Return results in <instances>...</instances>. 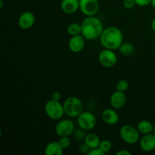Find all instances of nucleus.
<instances>
[{
  "label": "nucleus",
  "mask_w": 155,
  "mask_h": 155,
  "mask_svg": "<svg viewBox=\"0 0 155 155\" xmlns=\"http://www.w3.org/2000/svg\"><path fill=\"white\" fill-rule=\"evenodd\" d=\"M139 146L143 151L151 152L155 149V135L154 133L143 135L139 139Z\"/></svg>",
  "instance_id": "11"
},
{
  "label": "nucleus",
  "mask_w": 155,
  "mask_h": 155,
  "mask_svg": "<svg viewBox=\"0 0 155 155\" xmlns=\"http://www.w3.org/2000/svg\"><path fill=\"white\" fill-rule=\"evenodd\" d=\"M88 154L89 155H104L105 154H104V153L99 148H92V149H91Z\"/></svg>",
  "instance_id": "27"
},
{
  "label": "nucleus",
  "mask_w": 155,
  "mask_h": 155,
  "mask_svg": "<svg viewBox=\"0 0 155 155\" xmlns=\"http://www.w3.org/2000/svg\"><path fill=\"white\" fill-rule=\"evenodd\" d=\"M136 5V3L135 0H124V6L125 8L131 10L134 8Z\"/></svg>",
  "instance_id": "25"
},
{
  "label": "nucleus",
  "mask_w": 155,
  "mask_h": 155,
  "mask_svg": "<svg viewBox=\"0 0 155 155\" xmlns=\"http://www.w3.org/2000/svg\"><path fill=\"white\" fill-rule=\"evenodd\" d=\"M136 3V5L139 7H145L149 5H151V0H135Z\"/></svg>",
  "instance_id": "26"
},
{
  "label": "nucleus",
  "mask_w": 155,
  "mask_h": 155,
  "mask_svg": "<svg viewBox=\"0 0 155 155\" xmlns=\"http://www.w3.org/2000/svg\"><path fill=\"white\" fill-rule=\"evenodd\" d=\"M98 148H99L104 154H107V153H108L109 151L111 150L112 144L109 140L104 139V140H101V142H100Z\"/></svg>",
  "instance_id": "21"
},
{
  "label": "nucleus",
  "mask_w": 155,
  "mask_h": 155,
  "mask_svg": "<svg viewBox=\"0 0 155 155\" xmlns=\"http://www.w3.org/2000/svg\"><path fill=\"white\" fill-rule=\"evenodd\" d=\"M44 109L47 117L53 120H59L63 117L64 114H65L63 104H61L60 101L49 100L45 103Z\"/></svg>",
  "instance_id": "4"
},
{
  "label": "nucleus",
  "mask_w": 155,
  "mask_h": 155,
  "mask_svg": "<svg viewBox=\"0 0 155 155\" xmlns=\"http://www.w3.org/2000/svg\"><path fill=\"white\" fill-rule=\"evenodd\" d=\"M3 6V0H0V8H2Z\"/></svg>",
  "instance_id": "33"
},
{
  "label": "nucleus",
  "mask_w": 155,
  "mask_h": 155,
  "mask_svg": "<svg viewBox=\"0 0 155 155\" xmlns=\"http://www.w3.org/2000/svg\"><path fill=\"white\" fill-rule=\"evenodd\" d=\"M120 136L128 145H135L139 142L140 133L136 127L130 124H125L120 130Z\"/></svg>",
  "instance_id": "5"
},
{
  "label": "nucleus",
  "mask_w": 155,
  "mask_h": 155,
  "mask_svg": "<svg viewBox=\"0 0 155 155\" xmlns=\"http://www.w3.org/2000/svg\"><path fill=\"white\" fill-rule=\"evenodd\" d=\"M61 8L67 15H71L80 9V0H62Z\"/></svg>",
  "instance_id": "15"
},
{
  "label": "nucleus",
  "mask_w": 155,
  "mask_h": 155,
  "mask_svg": "<svg viewBox=\"0 0 155 155\" xmlns=\"http://www.w3.org/2000/svg\"><path fill=\"white\" fill-rule=\"evenodd\" d=\"M45 155H63L64 149L59 144L58 141V142H50L46 145L45 148Z\"/></svg>",
  "instance_id": "16"
},
{
  "label": "nucleus",
  "mask_w": 155,
  "mask_h": 155,
  "mask_svg": "<svg viewBox=\"0 0 155 155\" xmlns=\"http://www.w3.org/2000/svg\"><path fill=\"white\" fill-rule=\"evenodd\" d=\"M151 5L152 6V7L154 8H155V0H151Z\"/></svg>",
  "instance_id": "32"
},
{
  "label": "nucleus",
  "mask_w": 155,
  "mask_h": 155,
  "mask_svg": "<svg viewBox=\"0 0 155 155\" xmlns=\"http://www.w3.org/2000/svg\"><path fill=\"white\" fill-rule=\"evenodd\" d=\"M151 30H152L153 31L155 32V18L152 20V21H151Z\"/></svg>",
  "instance_id": "31"
},
{
  "label": "nucleus",
  "mask_w": 155,
  "mask_h": 155,
  "mask_svg": "<svg viewBox=\"0 0 155 155\" xmlns=\"http://www.w3.org/2000/svg\"><path fill=\"white\" fill-rule=\"evenodd\" d=\"M80 10L86 16H95L99 10L98 0H80Z\"/></svg>",
  "instance_id": "9"
},
{
  "label": "nucleus",
  "mask_w": 155,
  "mask_h": 155,
  "mask_svg": "<svg viewBox=\"0 0 155 155\" xmlns=\"http://www.w3.org/2000/svg\"><path fill=\"white\" fill-rule=\"evenodd\" d=\"M117 90L125 92L129 89V83L126 80H120L116 84Z\"/></svg>",
  "instance_id": "22"
},
{
  "label": "nucleus",
  "mask_w": 155,
  "mask_h": 155,
  "mask_svg": "<svg viewBox=\"0 0 155 155\" xmlns=\"http://www.w3.org/2000/svg\"><path fill=\"white\" fill-rule=\"evenodd\" d=\"M77 118L79 127L86 131L93 130L97 125V119L95 114L89 111H83Z\"/></svg>",
  "instance_id": "6"
},
{
  "label": "nucleus",
  "mask_w": 155,
  "mask_h": 155,
  "mask_svg": "<svg viewBox=\"0 0 155 155\" xmlns=\"http://www.w3.org/2000/svg\"><path fill=\"white\" fill-rule=\"evenodd\" d=\"M153 133H154V135H155V124L154 125V131H153Z\"/></svg>",
  "instance_id": "34"
},
{
  "label": "nucleus",
  "mask_w": 155,
  "mask_h": 155,
  "mask_svg": "<svg viewBox=\"0 0 155 155\" xmlns=\"http://www.w3.org/2000/svg\"><path fill=\"white\" fill-rule=\"evenodd\" d=\"M67 32L71 36H77L82 34V26L77 23H72L69 24L67 28Z\"/></svg>",
  "instance_id": "20"
},
{
  "label": "nucleus",
  "mask_w": 155,
  "mask_h": 155,
  "mask_svg": "<svg viewBox=\"0 0 155 155\" xmlns=\"http://www.w3.org/2000/svg\"><path fill=\"white\" fill-rule=\"evenodd\" d=\"M63 106L65 114L69 117H77L83 111V102L80 98L75 96H70L66 98Z\"/></svg>",
  "instance_id": "3"
},
{
  "label": "nucleus",
  "mask_w": 155,
  "mask_h": 155,
  "mask_svg": "<svg viewBox=\"0 0 155 155\" xmlns=\"http://www.w3.org/2000/svg\"><path fill=\"white\" fill-rule=\"evenodd\" d=\"M117 155H131V153L126 149L120 150L117 152Z\"/></svg>",
  "instance_id": "30"
},
{
  "label": "nucleus",
  "mask_w": 155,
  "mask_h": 155,
  "mask_svg": "<svg viewBox=\"0 0 155 155\" xmlns=\"http://www.w3.org/2000/svg\"><path fill=\"white\" fill-rule=\"evenodd\" d=\"M100 42L104 48L111 50L119 49L124 41L123 33L118 27L110 26L104 29L101 36Z\"/></svg>",
  "instance_id": "1"
},
{
  "label": "nucleus",
  "mask_w": 155,
  "mask_h": 155,
  "mask_svg": "<svg viewBox=\"0 0 155 155\" xmlns=\"http://www.w3.org/2000/svg\"><path fill=\"white\" fill-rule=\"evenodd\" d=\"M86 39L82 34L71 36L68 42L69 49L74 53H79L83 50L85 47Z\"/></svg>",
  "instance_id": "12"
},
{
  "label": "nucleus",
  "mask_w": 155,
  "mask_h": 155,
  "mask_svg": "<svg viewBox=\"0 0 155 155\" xmlns=\"http://www.w3.org/2000/svg\"><path fill=\"white\" fill-rule=\"evenodd\" d=\"M98 61L100 64L106 68L114 67L117 62V56L114 50L104 48L98 54Z\"/></svg>",
  "instance_id": "7"
},
{
  "label": "nucleus",
  "mask_w": 155,
  "mask_h": 155,
  "mask_svg": "<svg viewBox=\"0 0 155 155\" xmlns=\"http://www.w3.org/2000/svg\"><path fill=\"white\" fill-rule=\"evenodd\" d=\"M90 150H91V148H89V147L88 146V145H86L85 142L83 145H80V151H81L82 153H83V154H89V151H90Z\"/></svg>",
  "instance_id": "28"
},
{
  "label": "nucleus",
  "mask_w": 155,
  "mask_h": 155,
  "mask_svg": "<svg viewBox=\"0 0 155 155\" xmlns=\"http://www.w3.org/2000/svg\"><path fill=\"white\" fill-rule=\"evenodd\" d=\"M127 103V95L125 92L116 90L111 94L110 98V104L114 109H120L124 107Z\"/></svg>",
  "instance_id": "13"
},
{
  "label": "nucleus",
  "mask_w": 155,
  "mask_h": 155,
  "mask_svg": "<svg viewBox=\"0 0 155 155\" xmlns=\"http://www.w3.org/2000/svg\"><path fill=\"white\" fill-rule=\"evenodd\" d=\"M61 98V94L58 91H55L51 94V99L55 100V101H60Z\"/></svg>",
  "instance_id": "29"
},
{
  "label": "nucleus",
  "mask_w": 155,
  "mask_h": 155,
  "mask_svg": "<svg viewBox=\"0 0 155 155\" xmlns=\"http://www.w3.org/2000/svg\"><path fill=\"white\" fill-rule=\"evenodd\" d=\"M75 130V126L71 120H59L54 127L55 133L59 137L72 136Z\"/></svg>",
  "instance_id": "8"
},
{
  "label": "nucleus",
  "mask_w": 155,
  "mask_h": 155,
  "mask_svg": "<svg viewBox=\"0 0 155 155\" xmlns=\"http://www.w3.org/2000/svg\"><path fill=\"white\" fill-rule=\"evenodd\" d=\"M114 108L104 109L101 113V119L107 125H116L119 122V115Z\"/></svg>",
  "instance_id": "14"
},
{
  "label": "nucleus",
  "mask_w": 155,
  "mask_h": 155,
  "mask_svg": "<svg viewBox=\"0 0 155 155\" xmlns=\"http://www.w3.org/2000/svg\"><path fill=\"white\" fill-rule=\"evenodd\" d=\"M84 142L91 149H92V148H98L100 142H101V139H100L99 136L98 135L95 134V133H91L86 134L84 139Z\"/></svg>",
  "instance_id": "17"
},
{
  "label": "nucleus",
  "mask_w": 155,
  "mask_h": 155,
  "mask_svg": "<svg viewBox=\"0 0 155 155\" xmlns=\"http://www.w3.org/2000/svg\"><path fill=\"white\" fill-rule=\"evenodd\" d=\"M81 26L82 35L87 40H94L99 38L104 29L101 20L95 16H86Z\"/></svg>",
  "instance_id": "2"
},
{
  "label": "nucleus",
  "mask_w": 155,
  "mask_h": 155,
  "mask_svg": "<svg viewBox=\"0 0 155 155\" xmlns=\"http://www.w3.org/2000/svg\"><path fill=\"white\" fill-rule=\"evenodd\" d=\"M58 142L64 150L68 149L71 145V139H70V136H63V137H60Z\"/></svg>",
  "instance_id": "23"
},
{
  "label": "nucleus",
  "mask_w": 155,
  "mask_h": 155,
  "mask_svg": "<svg viewBox=\"0 0 155 155\" xmlns=\"http://www.w3.org/2000/svg\"><path fill=\"white\" fill-rule=\"evenodd\" d=\"M36 18L34 14L30 12H24L18 18V26L22 30H29L35 24Z\"/></svg>",
  "instance_id": "10"
},
{
  "label": "nucleus",
  "mask_w": 155,
  "mask_h": 155,
  "mask_svg": "<svg viewBox=\"0 0 155 155\" xmlns=\"http://www.w3.org/2000/svg\"><path fill=\"white\" fill-rule=\"evenodd\" d=\"M118 50L124 55H131L135 52L136 48H135L134 45L130 42H125V43L123 42Z\"/></svg>",
  "instance_id": "19"
},
{
  "label": "nucleus",
  "mask_w": 155,
  "mask_h": 155,
  "mask_svg": "<svg viewBox=\"0 0 155 155\" xmlns=\"http://www.w3.org/2000/svg\"><path fill=\"white\" fill-rule=\"evenodd\" d=\"M136 128L138 129L141 134L143 135L151 133L154 131V125L152 124V123L150 122L149 120H142L139 121Z\"/></svg>",
  "instance_id": "18"
},
{
  "label": "nucleus",
  "mask_w": 155,
  "mask_h": 155,
  "mask_svg": "<svg viewBox=\"0 0 155 155\" xmlns=\"http://www.w3.org/2000/svg\"><path fill=\"white\" fill-rule=\"evenodd\" d=\"M86 130H83V129L80 128V130H74L73 136H74V139L77 140H84L85 137H86V134L85 133Z\"/></svg>",
  "instance_id": "24"
}]
</instances>
